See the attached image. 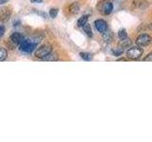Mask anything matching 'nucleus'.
I'll return each mask as SVG.
<instances>
[{
  "label": "nucleus",
  "instance_id": "obj_1",
  "mask_svg": "<svg viewBox=\"0 0 152 142\" xmlns=\"http://www.w3.org/2000/svg\"><path fill=\"white\" fill-rule=\"evenodd\" d=\"M52 51V47L50 45H43L40 47H38L35 51V56L39 59H44L49 55L50 53H51Z\"/></svg>",
  "mask_w": 152,
  "mask_h": 142
},
{
  "label": "nucleus",
  "instance_id": "obj_2",
  "mask_svg": "<svg viewBox=\"0 0 152 142\" xmlns=\"http://www.w3.org/2000/svg\"><path fill=\"white\" fill-rule=\"evenodd\" d=\"M37 43L33 40H24L20 44V49L26 53H31L36 47Z\"/></svg>",
  "mask_w": 152,
  "mask_h": 142
},
{
  "label": "nucleus",
  "instance_id": "obj_3",
  "mask_svg": "<svg viewBox=\"0 0 152 142\" xmlns=\"http://www.w3.org/2000/svg\"><path fill=\"white\" fill-rule=\"evenodd\" d=\"M97 7L99 12L103 14H109L113 11V4L110 1H107V0L100 1Z\"/></svg>",
  "mask_w": 152,
  "mask_h": 142
},
{
  "label": "nucleus",
  "instance_id": "obj_4",
  "mask_svg": "<svg viewBox=\"0 0 152 142\" xmlns=\"http://www.w3.org/2000/svg\"><path fill=\"white\" fill-rule=\"evenodd\" d=\"M142 49H141L140 46H133L130 47L129 49L126 51V57L128 59H131V60H136V59H139L140 57L142 54Z\"/></svg>",
  "mask_w": 152,
  "mask_h": 142
},
{
  "label": "nucleus",
  "instance_id": "obj_5",
  "mask_svg": "<svg viewBox=\"0 0 152 142\" xmlns=\"http://www.w3.org/2000/svg\"><path fill=\"white\" fill-rule=\"evenodd\" d=\"M150 43H151V37L148 34H145V33L141 34L136 40L137 46L140 47H145L146 46H148Z\"/></svg>",
  "mask_w": 152,
  "mask_h": 142
},
{
  "label": "nucleus",
  "instance_id": "obj_6",
  "mask_svg": "<svg viewBox=\"0 0 152 142\" xmlns=\"http://www.w3.org/2000/svg\"><path fill=\"white\" fill-rule=\"evenodd\" d=\"M12 15V9L9 7L0 8V22L8 21Z\"/></svg>",
  "mask_w": 152,
  "mask_h": 142
},
{
  "label": "nucleus",
  "instance_id": "obj_7",
  "mask_svg": "<svg viewBox=\"0 0 152 142\" xmlns=\"http://www.w3.org/2000/svg\"><path fill=\"white\" fill-rule=\"evenodd\" d=\"M94 25H95V28H96V30L101 32V33H104L107 30V24L104 20H102V19H98L94 22Z\"/></svg>",
  "mask_w": 152,
  "mask_h": 142
},
{
  "label": "nucleus",
  "instance_id": "obj_8",
  "mask_svg": "<svg viewBox=\"0 0 152 142\" xmlns=\"http://www.w3.org/2000/svg\"><path fill=\"white\" fill-rule=\"evenodd\" d=\"M11 40H12V42L13 43L14 45H19V46H20V44L25 39H24V36L21 34V33L14 32V33H12V36H11Z\"/></svg>",
  "mask_w": 152,
  "mask_h": 142
},
{
  "label": "nucleus",
  "instance_id": "obj_9",
  "mask_svg": "<svg viewBox=\"0 0 152 142\" xmlns=\"http://www.w3.org/2000/svg\"><path fill=\"white\" fill-rule=\"evenodd\" d=\"M79 11H80V7H79L78 3L74 2V3H72V4H71L70 6H69V12H70L71 13H72V14L78 13Z\"/></svg>",
  "mask_w": 152,
  "mask_h": 142
},
{
  "label": "nucleus",
  "instance_id": "obj_10",
  "mask_svg": "<svg viewBox=\"0 0 152 142\" xmlns=\"http://www.w3.org/2000/svg\"><path fill=\"white\" fill-rule=\"evenodd\" d=\"M103 38H104V40L106 41V42H107V43L111 42L112 41V38H113L112 32L107 30L106 31L103 33Z\"/></svg>",
  "mask_w": 152,
  "mask_h": 142
},
{
  "label": "nucleus",
  "instance_id": "obj_11",
  "mask_svg": "<svg viewBox=\"0 0 152 142\" xmlns=\"http://www.w3.org/2000/svg\"><path fill=\"white\" fill-rule=\"evenodd\" d=\"M131 44H132V42L128 37H126L125 39L121 40V47H123V49H125V47H129L131 46Z\"/></svg>",
  "mask_w": 152,
  "mask_h": 142
},
{
  "label": "nucleus",
  "instance_id": "obj_12",
  "mask_svg": "<svg viewBox=\"0 0 152 142\" xmlns=\"http://www.w3.org/2000/svg\"><path fill=\"white\" fill-rule=\"evenodd\" d=\"M88 15H83L81 18L78 19L77 21V26L78 27H84L86 24L88 23Z\"/></svg>",
  "mask_w": 152,
  "mask_h": 142
},
{
  "label": "nucleus",
  "instance_id": "obj_13",
  "mask_svg": "<svg viewBox=\"0 0 152 142\" xmlns=\"http://www.w3.org/2000/svg\"><path fill=\"white\" fill-rule=\"evenodd\" d=\"M83 28H84V30L86 32V34H87L88 37H92V30H91V27H90L89 24L87 23Z\"/></svg>",
  "mask_w": 152,
  "mask_h": 142
},
{
  "label": "nucleus",
  "instance_id": "obj_14",
  "mask_svg": "<svg viewBox=\"0 0 152 142\" xmlns=\"http://www.w3.org/2000/svg\"><path fill=\"white\" fill-rule=\"evenodd\" d=\"M7 56H8V52L7 50L3 49V47H0V62L5 61L7 59Z\"/></svg>",
  "mask_w": 152,
  "mask_h": 142
},
{
  "label": "nucleus",
  "instance_id": "obj_15",
  "mask_svg": "<svg viewBox=\"0 0 152 142\" xmlns=\"http://www.w3.org/2000/svg\"><path fill=\"white\" fill-rule=\"evenodd\" d=\"M80 56H81V58H82L83 60H85V61H91L92 60L91 54L87 53V52H81Z\"/></svg>",
  "mask_w": 152,
  "mask_h": 142
},
{
  "label": "nucleus",
  "instance_id": "obj_16",
  "mask_svg": "<svg viewBox=\"0 0 152 142\" xmlns=\"http://www.w3.org/2000/svg\"><path fill=\"white\" fill-rule=\"evenodd\" d=\"M112 52H113V55L114 56H120V55H122L123 54V52H124V49L123 47H117V49H114L113 50H112Z\"/></svg>",
  "mask_w": 152,
  "mask_h": 142
},
{
  "label": "nucleus",
  "instance_id": "obj_17",
  "mask_svg": "<svg viewBox=\"0 0 152 142\" xmlns=\"http://www.w3.org/2000/svg\"><path fill=\"white\" fill-rule=\"evenodd\" d=\"M118 36L119 38L122 40V39H125L126 37H127V34H126V30H124V28H122V30H119L118 32Z\"/></svg>",
  "mask_w": 152,
  "mask_h": 142
},
{
  "label": "nucleus",
  "instance_id": "obj_18",
  "mask_svg": "<svg viewBox=\"0 0 152 142\" xmlns=\"http://www.w3.org/2000/svg\"><path fill=\"white\" fill-rule=\"evenodd\" d=\"M44 61H56L57 60V57H56V55L55 54H51V53H50L49 55H48L46 58H44L43 59Z\"/></svg>",
  "mask_w": 152,
  "mask_h": 142
},
{
  "label": "nucleus",
  "instance_id": "obj_19",
  "mask_svg": "<svg viewBox=\"0 0 152 142\" xmlns=\"http://www.w3.org/2000/svg\"><path fill=\"white\" fill-rule=\"evenodd\" d=\"M58 14V9H51L50 11V16L51 18H55Z\"/></svg>",
  "mask_w": 152,
  "mask_h": 142
},
{
  "label": "nucleus",
  "instance_id": "obj_20",
  "mask_svg": "<svg viewBox=\"0 0 152 142\" xmlns=\"http://www.w3.org/2000/svg\"><path fill=\"white\" fill-rule=\"evenodd\" d=\"M144 61H145V62H152V52H150L148 55H146V57L144 59Z\"/></svg>",
  "mask_w": 152,
  "mask_h": 142
},
{
  "label": "nucleus",
  "instance_id": "obj_21",
  "mask_svg": "<svg viewBox=\"0 0 152 142\" xmlns=\"http://www.w3.org/2000/svg\"><path fill=\"white\" fill-rule=\"evenodd\" d=\"M5 27L2 26V25H0V38H1L3 35H4V33H5Z\"/></svg>",
  "mask_w": 152,
  "mask_h": 142
},
{
  "label": "nucleus",
  "instance_id": "obj_22",
  "mask_svg": "<svg viewBox=\"0 0 152 142\" xmlns=\"http://www.w3.org/2000/svg\"><path fill=\"white\" fill-rule=\"evenodd\" d=\"M32 3H42L43 0H31Z\"/></svg>",
  "mask_w": 152,
  "mask_h": 142
},
{
  "label": "nucleus",
  "instance_id": "obj_23",
  "mask_svg": "<svg viewBox=\"0 0 152 142\" xmlns=\"http://www.w3.org/2000/svg\"><path fill=\"white\" fill-rule=\"evenodd\" d=\"M8 1H9V0H0V4H1V5H3V4H6Z\"/></svg>",
  "mask_w": 152,
  "mask_h": 142
},
{
  "label": "nucleus",
  "instance_id": "obj_24",
  "mask_svg": "<svg viewBox=\"0 0 152 142\" xmlns=\"http://www.w3.org/2000/svg\"><path fill=\"white\" fill-rule=\"evenodd\" d=\"M149 30L152 31V24H150V25H149Z\"/></svg>",
  "mask_w": 152,
  "mask_h": 142
}]
</instances>
